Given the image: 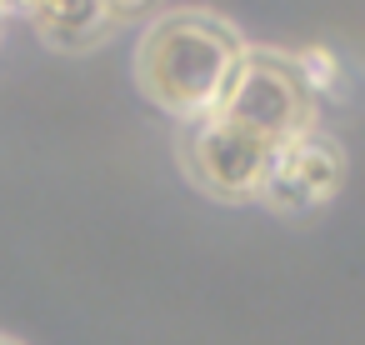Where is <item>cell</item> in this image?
<instances>
[{"label":"cell","instance_id":"6da1fadb","mask_svg":"<svg viewBox=\"0 0 365 345\" xmlns=\"http://www.w3.org/2000/svg\"><path fill=\"white\" fill-rule=\"evenodd\" d=\"M245 36L215 11H165L140 31L135 46V86L140 96L175 115L180 125L210 115L245 61Z\"/></svg>","mask_w":365,"mask_h":345},{"label":"cell","instance_id":"7a4b0ae2","mask_svg":"<svg viewBox=\"0 0 365 345\" xmlns=\"http://www.w3.org/2000/svg\"><path fill=\"white\" fill-rule=\"evenodd\" d=\"M215 115L235 120L240 130H255L275 145H285L290 135L310 130L315 125V101L310 91L300 86L290 56H275V51H245V61L235 66Z\"/></svg>","mask_w":365,"mask_h":345},{"label":"cell","instance_id":"3957f363","mask_svg":"<svg viewBox=\"0 0 365 345\" xmlns=\"http://www.w3.org/2000/svg\"><path fill=\"white\" fill-rule=\"evenodd\" d=\"M275 150H280L275 140L240 130L235 120H225L215 110L190 120L180 135V160L190 170V180L215 200H260V185L275 165Z\"/></svg>","mask_w":365,"mask_h":345},{"label":"cell","instance_id":"277c9868","mask_svg":"<svg viewBox=\"0 0 365 345\" xmlns=\"http://www.w3.org/2000/svg\"><path fill=\"white\" fill-rule=\"evenodd\" d=\"M340 185H345V150L335 135L310 125L275 150V165L260 185V205L275 215H310L330 205Z\"/></svg>","mask_w":365,"mask_h":345},{"label":"cell","instance_id":"5b68a950","mask_svg":"<svg viewBox=\"0 0 365 345\" xmlns=\"http://www.w3.org/2000/svg\"><path fill=\"white\" fill-rule=\"evenodd\" d=\"M21 16L56 51H91L115 31L106 0H21Z\"/></svg>","mask_w":365,"mask_h":345},{"label":"cell","instance_id":"8992f818","mask_svg":"<svg viewBox=\"0 0 365 345\" xmlns=\"http://www.w3.org/2000/svg\"><path fill=\"white\" fill-rule=\"evenodd\" d=\"M290 66H295L300 86L310 91V101H320V96H335V91H340V81H345L340 61H335L330 51H320V46H310V51L290 56Z\"/></svg>","mask_w":365,"mask_h":345},{"label":"cell","instance_id":"52a82bcc","mask_svg":"<svg viewBox=\"0 0 365 345\" xmlns=\"http://www.w3.org/2000/svg\"><path fill=\"white\" fill-rule=\"evenodd\" d=\"M106 11H110V21L120 26V21H155V11H160V0H106Z\"/></svg>","mask_w":365,"mask_h":345},{"label":"cell","instance_id":"ba28073f","mask_svg":"<svg viewBox=\"0 0 365 345\" xmlns=\"http://www.w3.org/2000/svg\"><path fill=\"white\" fill-rule=\"evenodd\" d=\"M0 345H16V340H0Z\"/></svg>","mask_w":365,"mask_h":345}]
</instances>
